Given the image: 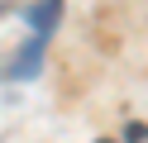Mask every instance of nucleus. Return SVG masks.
I'll return each mask as SVG.
<instances>
[{
  "label": "nucleus",
  "mask_w": 148,
  "mask_h": 143,
  "mask_svg": "<svg viewBox=\"0 0 148 143\" xmlns=\"http://www.w3.org/2000/svg\"><path fill=\"white\" fill-rule=\"evenodd\" d=\"M96 143H115V138H96Z\"/></svg>",
  "instance_id": "3"
},
{
  "label": "nucleus",
  "mask_w": 148,
  "mask_h": 143,
  "mask_svg": "<svg viewBox=\"0 0 148 143\" xmlns=\"http://www.w3.org/2000/svg\"><path fill=\"white\" fill-rule=\"evenodd\" d=\"M43 48H48V38L34 34V38H29V48L19 53V62L10 67V76H34V72H38V62H43Z\"/></svg>",
  "instance_id": "2"
},
{
  "label": "nucleus",
  "mask_w": 148,
  "mask_h": 143,
  "mask_svg": "<svg viewBox=\"0 0 148 143\" xmlns=\"http://www.w3.org/2000/svg\"><path fill=\"white\" fill-rule=\"evenodd\" d=\"M58 19H62V0H34L29 24H34V34H38V38H48L53 29H58Z\"/></svg>",
  "instance_id": "1"
}]
</instances>
